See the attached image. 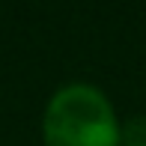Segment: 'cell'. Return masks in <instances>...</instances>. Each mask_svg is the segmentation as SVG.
Here are the masks:
<instances>
[{
    "mask_svg": "<svg viewBox=\"0 0 146 146\" xmlns=\"http://www.w3.org/2000/svg\"><path fill=\"white\" fill-rule=\"evenodd\" d=\"M122 146H146V140H128V143H122Z\"/></svg>",
    "mask_w": 146,
    "mask_h": 146,
    "instance_id": "2",
    "label": "cell"
},
{
    "mask_svg": "<svg viewBox=\"0 0 146 146\" xmlns=\"http://www.w3.org/2000/svg\"><path fill=\"white\" fill-rule=\"evenodd\" d=\"M45 146H122L125 131L113 102L96 84L72 81L48 98L42 113Z\"/></svg>",
    "mask_w": 146,
    "mask_h": 146,
    "instance_id": "1",
    "label": "cell"
}]
</instances>
